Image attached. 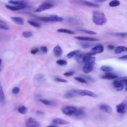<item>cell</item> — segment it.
I'll use <instances>...</instances> for the list:
<instances>
[{"label": "cell", "mask_w": 127, "mask_h": 127, "mask_svg": "<svg viewBox=\"0 0 127 127\" xmlns=\"http://www.w3.org/2000/svg\"><path fill=\"white\" fill-rule=\"evenodd\" d=\"M92 20L95 24L100 26L105 25L107 21V19L104 13L98 11H94L92 13Z\"/></svg>", "instance_id": "6da1fadb"}, {"label": "cell", "mask_w": 127, "mask_h": 127, "mask_svg": "<svg viewBox=\"0 0 127 127\" xmlns=\"http://www.w3.org/2000/svg\"><path fill=\"white\" fill-rule=\"evenodd\" d=\"M73 91L77 94L80 95L81 96H87L91 97L96 98L98 97L97 95L94 93L93 92L86 89H82V90H74Z\"/></svg>", "instance_id": "7a4b0ae2"}, {"label": "cell", "mask_w": 127, "mask_h": 127, "mask_svg": "<svg viewBox=\"0 0 127 127\" xmlns=\"http://www.w3.org/2000/svg\"><path fill=\"white\" fill-rule=\"evenodd\" d=\"M54 6V5L53 3H51L49 2H44L41 3L40 5H39L38 7L34 10V12H42V11L51 9Z\"/></svg>", "instance_id": "3957f363"}, {"label": "cell", "mask_w": 127, "mask_h": 127, "mask_svg": "<svg viewBox=\"0 0 127 127\" xmlns=\"http://www.w3.org/2000/svg\"><path fill=\"white\" fill-rule=\"evenodd\" d=\"M77 108L72 106H67L64 107L62 111L64 114L67 116L73 115L76 112Z\"/></svg>", "instance_id": "277c9868"}, {"label": "cell", "mask_w": 127, "mask_h": 127, "mask_svg": "<svg viewBox=\"0 0 127 127\" xmlns=\"http://www.w3.org/2000/svg\"><path fill=\"white\" fill-rule=\"evenodd\" d=\"M117 112L121 114H125L127 111V100H124L116 106Z\"/></svg>", "instance_id": "5b68a950"}, {"label": "cell", "mask_w": 127, "mask_h": 127, "mask_svg": "<svg viewBox=\"0 0 127 127\" xmlns=\"http://www.w3.org/2000/svg\"><path fill=\"white\" fill-rule=\"evenodd\" d=\"M40 124L34 118H29L26 122L27 127H40Z\"/></svg>", "instance_id": "8992f818"}, {"label": "cell", "mask_w": 127, "mask_h": 127, "mask_svg": "<svg viewBox=\"0 0 127 127\" xmlns=\"http://www.w3.org/2000/svg\"><path fill=\"white\" fill-rule=\"evenodd\" d=\"M104 48L103 45L102 44H98L95 46H94L91 49V52L94 54L95 55L99 53H102L104 51Z\"/></svg>", "instance_id": "52a82bcc"}, {"label": "cell", "mask_w": 127, "mask_h": 127, "mask_svg": "<svg viewBox=\"0 0 127 127\" xmlns=\"http://www.w3.org/2000/svg\"><path fill=\"white\" fill-rule=\"evenodd\" d=\"M66 21L71 24L74 25H80L83 24V22L79 19H76L72 17H68L66 18Z\"/></svg>", "instance_id": "ba28073f"}, {"label": "cell", "mask_w": 127, "mask_h": 127, "mask_svg": "<svg viewBox=\"0 0 127 127\" xmlns=\"http://www.w3.org/2000/svg\"><path fill=\"white\" fill-rule=\"evenodd\" d=\"M27 6V5H12L10 4L5 5V7L9 10L12 11H18L21 9H24Z\"/></svg>", "instance_id": "9c48e42d"}, {"label": "cell", "mask_w": 127, "mask_h": 127, "mask_svg": "<svg viewBox=\"0 0 127 127\" xmlns=\"http://www.w3.org/2000/svg\"><path fill=\"white\" fill-rule=\"evenodd\" d=\"M99 109L100 110H102V111L105 112L109 114H111L112 112V108L110 106L105 104H102L99 105Z\"/></svg>", "instance_id": "30bf717a"}, {"label": "cell", "mask_w": 127, "mask_h": 127, "mask_svg": "<svg viewBox=\"0 0 127 127\" xmlns=\"http://www.w3.org/2000/svg\"><path fill=\"white\" fill-rule=\"evenodd\" d=\"M53 53L56 57H60L63 54V50L59 45H56L53 49Z\"/></svg>", "instance_id": "8fae6325"}, {"label": "cell", "mask_w": 127, "mask_h": 127, "mask_svg": "<svg viewBox=\"0 0 127 127\" xmlns=\"http://www.w3.org/2000/svg\"><path fill=\"white\" fill-rule=\"evenodd\" d=\"M113 84L117 91H122L124 89V85L118 79L113 81Z\"/></svg>", "instance_id": "7c38bea8"}, {"label": "cell", "mask_w": 127, "mask_h": 127, "mask_svg": "<svg viewBox=\"0 0 127 127\" xmlns=\"http://www.w3.org/2000/svg\"><path fill=\"white\" fill-rule=\"evenodd\" d=\"M11 20L15 24L19 25H23L24 24V21L22 18L20 17L12 16L10 17Z\"/></svg>", "instance_id": "4fadbf2b"}, {"label": "cell", "mask_w": 127, "mask_h": 127, "mask_svg": "<svg viewBox=\"0 0 127 127\" xmlns=\"http://www.w3.org/2000/svg\"><path fill=\"white\" fill-rule=\"evenodd\" d=\"M78 2H80L83 5H85L90 7H99L100 5L97 3H94L91 1H87V0H79Z\"/></svg>", "instance_id": "5bb4252c"}, {"label": "cell", "mask_w": 127, "mask_h": 127, "mask_svg": "<svg viewBox=\"0 0 127 127\" xmlns=\"http://www.w3.org/2000/svg\"><path fill=\"white\" fill-rule=\"evenodd\" d=\"M75 39L77 40H81V41H90V42H94L97 41L98 40L97 39L92 38V37H82V36H75L74 37Z\"/></svg>", "instance_id": "9a60e30c"}, {"label": "cell", "mask_w": 127, "mask_h": 127, "mask_svg": "<svg viewBox=\"0 0 127 127\" xmlns=\"http://www.w3.org/2000/svg\"><path fill=\"white\" fill-rule=\"evenodd\" d=\"M93 68V64H85L83 67V71L85 73L90 72Z\"/></svg>", "instance_id": "2e32d148"}, {"label": "cell", "mask_w": 127, "mask_h": 127, "mask_svg": "<svg viewBox=\"0 0 127 127\" xmlns=\"http://www.w3.org/2000/svg\"><path fill=\"white\" fill-rule=\"evenodd\" d=\"M101 77L103 79H116L119 78L118 75L111 73H107L104 75H102Z\"/></svg>", "instance_id": "e0dca14e"}, {"label": "cell", "mask_w": 127, "mask_h": 127, "mask_svg": "<svg viewBox=\"0 0 127 127\" xmlns=\"http://www.w3.org/2000/svg\"><path fill=\"white\" fill-rule=\"evenodd\" d=\"M51 22H62L64 20V18L57 15H51L49 16Z\"/></svg>", "instance_id": "ac0fdd59"}, {"label": "cell", "mask_w": 127, "mask_h": 127, "mask_svg": "<svg viewBox=\"0 0 127 127\" xmlns=\"http://www.w3.org/2000/svg\"><path fill=\"white\" fill-rule=\"evenodd\" d=\"M53 123L57 125H68L69 124V122L60 118H56L54 119L53 120Z\"/></svg>", "instance_id": "d6986e66"}, {"label": "cell", "mask_w": 127, "mask_h": 127, "mask_svg": "<svg viewBox=\"0 0 127 127\" xmlns=\"http://www.w3.org/2000/svg\"><path fill=\"white\" fill-rule=\"evenodd\" d=\"M124 52H127V47L123 46H119L116 47L114 50V53L116 54H121Z\"/></svg>", "instance_id": "ffe728a7"}, {"label": "cell", "mask_w": 127, "mask_h": 127, "mask_svg": "<svg viewBox=\"0 0 127 127\" xmlns=\"http://www.w3.org/2000/svg\"><path fill=\"white\" fill-rule=\"evenodd\" d=\"M8 2L14 5H27L26 1L24 0H9Z\"/></svg>", "instance_id": "44dd1931"}, {"label": "cell", "mask_w": 127, "mask_h": 127, "mask_svg": "<svg viewBox=\"0 0 127 127\" xmlns=\"http://www.w3.org/2000/svg\"><path fill=\"white\" fill-rule=\"evenodd\" d=\"M85 112L83 108H78L77 109L76 112L73 115L76 117L81 118V117H83L85 116Z\"/></svg>", "instance_id": "7402d4cb"}, {"label": "cell", "mask_w": 127, "mask_h": 127, "mask_svg": "<svg viewBox=\"0 0 127 127\" xmlns=\"http://www.w3.org/2000/svg\"><path fill=\"white\" fill-rule=\"evenodd\" d=\"M76 95L77 94L73 91V90H72L68 91L66 93H65L64 95V98L66 99H70L75 97Z\"/></svg>", "instance_id": "603a6c76"}, {"label": "cell", "mask_w": 127, "mask_h": 127, "mask_svg": "<svg viewBox=\"0 0 127 127\" xmlns=\"http://www.w3.org/2000/svg\"><path fill=\"white\" fill-rule=\"evenodd\" d=\"M39 101L43 104L47 106H54L55 105V103L53 101L44 99H40Z\"/></svg>", "instance_id": "cb8c5ba5"}, {"label": "cell", "mask_w": 127, "mask_h": 127, "mask_svg": "<svg viewBox=\"0 0 127 127\" xmlns=\"http://www.w3.org/2000/svg\"><path fill=\"white\" fill-rule=\"evenodd\" d=\"M85 55L83 54H78L76 56L75 59L78 63H83L84 62Z\"/></svg>", "instance_id": "d4e9b609"}, {"label": "cell", "mask_w": 127, "mask_h": 127, "mask_svg": "<svg viewBox=\"0 0 127 127\" xmlns=\"http://www.w3.org/2000/svg\"><path fill=\"white\" fill-rule=\"evenodd\" d=\"M80 50H76L71 51L67 54L66 57L67 58L70 59V58L73 57L74 56L78 55L80 53Z\"/></svg>", "instance_id": "484cf974"}, {"label": "cell", "mask_w": 127, "mask_h": 127, "mask_svg": "<svg viewBox=\"0 0 127 127\" xmlns=\"http://www.w3.org/2000/svg\"><path fill=\"white\" fill-rule=\"evenodd\" d=\"M100 69L104 72H109L112 71L113 70V68L111 66H108V65H102L100 67Z\"/></svg>", "instance_id": "4316f807"}, {"label": "cell", "mask_w": 127, "mask_h": 127, "mask_svg": "<svg viewBox=\"0 0 127 127\" xmlns=\"http://www.w3.org/2000/svg\"><path fill=\"white\" fill-rule=\"evenodd\" d=\"M77 31H80V32H82L83 33H86L87 34H89V35H96L97 33L95 31H92V30H87V29H82V28H80V29H77Z\"/></svg>", "instance_id": "83f0119b"}, {"label": "cell", "mask_w": 127, "mask_h": 127, "mask_svg": "<svg viewBox=\"0 0 127 127\" xmlns=\"http://www.w3.org/2000/svg\"><path fill=\"white\" fill-rule=\"evenodd\" d=\"M57 32L59 33H66V34H74L75 32H73V31L66 29H64V28H60L57 30Z\"/></svg>", "instance_id": "f1b7e54d"}, {"label": "cell", "mask_w": 127, "mask_h": 127, "mask_svg": "<svg viewBox=\"0 0 127 127\" xmlns=\"http://www.w3.org/2000/svg\"><path fill=\"white\" fill-rule=\"evenodd\" d=\"M17 111L20 114H26L27 113L28 109L25 106H21L18 108Z\"/></svg>", "instance_id": "f546056e"}, {"label": "cell", "mask_w": 127, "mask_h": 127, "mask_svg": "<svg viewBox=\"0 0 127 127\" xmlns=\"http://www.w3.org/2000/svg\"><path fill=\"white\" fill-rule=\"evenodd\" d=\"M120 1L118 0H112L109 3V5L110 7H116L120 5Z\"/></svg>", "instance_id": "4dcf8cb0"}, {"label": "cell", "mask_w": 127, "mask_h": 127, "mask_svg": "<svg viewBox=\"0 0 127 127\" xmlns=\"http://www.w3.org/2000/svg\"><path fill=\"white\" fill-rule=\"evenodd\" d=\"M109 34L111 35H114L118 37H125L127 36V32H122V33H109Z\"/></svg>", "instance_id": "1f68e13d"}, {"label": "cell", "mask_w": 127, "mask_h": 127, "mask_svg": "<svg viewBox=\"0 0 127 127\" xmlns=\"http://www.w3.org/2000/svg\"><path fill=\"white\" fill-rule=\"evenodd\" d=\"M0 29L4 30H7L9 29V27L6 25V23L1 20H0Z\"/></svg>", "instance_id": "d6a6232c"}, {"label": "cell", "mask_w": 127, "mask_h": 127, "mask_svg": "<svg viewBox=\"0 0 127 127\" xmlns=\"http://www.w3.org/2000/svg\"><path fill=\"white\" fill-rule=\"evenodd\" d=\"M27 22L31 26L34 27H36V28H39L41 27V25L40 24H39L37 22H36L34 21L31 20H28L27 21Z\"/></svg>", "instance_id": "836d02e7"}, {"label": "cell", "mask_w": 127, "mask_h": 127, "mask_svg": "<svg viewBox=\"0 0 127 127\" xmlns=\"http://www.w3.org/2000/svg\"><path fill=\"white\" fill-rule=\"evenodd\" d=\"M56 63L61 66H64L67 64V61L64 60H59L56 61Z\"/></svg>", "instance_id": "e575fe53"}, {"label": "cell", "mask_w": 127, "mask_h": 127, "mask_svg": "<svg viewBox=\"0 0 127 127\" xmlns=\"http://www.w3.org/2000/svg\"><path fill=\"white\" fill-rule=\"evenodd\" d=\"M22 34L23 35V36L25 38H30L31 37H32V34L30 31H25L22 32Z\"/></svg>", "instance_id": "d590c367"}, {"label": "cell", "mask_w": 127, "mask_h": 127, "mask_svg": "<svg viewBox=\"0 0 127 127\" xmlns=\"http://www.w3.org/2000/svg\"><path fill=\"white\" fill-rule=\"evenodd\" d=\"M5 99V96L1 86L0 85V101L2 102Z\"/></svg>", "instance_id": "8d00e7d4"}, {"label": "cell", "mask_w": 127, "mask_h": 127, "mask_svg": "<svg viewBox=\"0 0 127 127\" xmlns=\"http://www.w3.org/2000/svg\"><path fill=\"white\" fill-rule=\"evenodd\" d=\"M74 79L80 83H86L87 84V82L86 81V80L84 79V78H83L82 77H77V76H75L74 77Z\"/></svg>", "instance_id": "74e56055"}, {"label": "cell", "mask_w": 127, "mask_h": 127, "mask_svg": "<svg viewBox=\"0 0 127 127\" xmlns=\"http://www.w3.org/2000/svg\"><path fill=\"white\" fill-rule=\"evenodd\" d=\"M38 18L44 22H51L49 16H40L38 17Z\"/></svg>", "instance_id": "f35d334b"}, {"label": "cell", "mask_w": 127, "mask_h": 127, "mask_svg": "<svg viewBox=\"0 0 127 127\" xmlns=\"http://www.w3.org/2000/svg\"><path fill=\"white\" fill-rule=\"evenodd\" d=\"M118 79L124 85V84L127 85V76L122 77L121 78H118Z\"/></svg>", "instance_id": "ab89813d"}, {"label": "cell", "mask_w": 127, "mask_h": 127, "mask_svg": "<svg viewBox=\"0 0 127 127\" xmlns=\"http://www.w3.org/2000/svg\"><path fill=\"white\" fill-rule=\"evenodd\" d=\"M20 91V88L18 87H14L12 89V93L14 94H18Z\"/></svg>", "instance_id": "60d3db41"}, {"label": "cell", "mask_w": 127, "mask_h": 127, "mask_svg": "<svg viewBox=\"0 0 127 127\" xmlns=\"http://www.w3.org/2000/svg\"><path fill=\"white\" fill-rule=\"evenodd\" d=\"M75 72L73 71H67L64 73V75L66 76H72L74 74Z\"/></svg>", "instance_id": "b9f144b4"}, {"label": "cell", "mask_w": 127, "mask_h": 127, "mask_svg": "<svg viewBox=\"0 0 127 127\" xmlns=\"http://www.w3.org/2000/svg\"><path fill=\"white\" fill-rule=\"evenodd\" d=\"M55 80L58 82H63V83H66L67 82V81L65 79H62L59 77H56L55 78Z\"/></svg>", "instance_id": "7bdbcfd3"}, {"label": "cell", "mask_w": 127, "mask_h": 127, "mask_svg": "<svg viewBox=\"0 0 127 127\" xmlns=\"http://www.w3.org/2000/svg\"><path fill=\"white\" fill-rule=\"evenodd\" d=\"M39 51V49L37 48H34L33 49H32L31 51H30V53L31 54H33V55H35L36 54V53H37Z\"/></svg>", "instance_id": "ee69618b"}, {"label": "cell", "mask_w": 127, "mask_h": 127, "mask_svg": "<svg viewBox=\"0 0 127 127\" xmlns=\"http://www.w3.org/2000/svg\"><path fill=\"white\" fill-rule=\"evenodd\" d=\"M40 50L45 53H47L48 52V49L46 46H41L40 47Z\"/></svg>", "instance_id": "f6af8a7d"}, {"label": "cell", "mask_w": 127, "mask_h": 127, "mask_svg": "<svg viewBox=\"0 0 127 127\" xmlns=\"http://www.w3.org/2000/svg\"><path fill=\"white\" fill-rule=\"evenodd\" d=\"M81 46L84 48H89L91 45H90V44H88V43H86V44H84V43H82L81 44Z\"/></svg>", "instance_id": "bcb514c9"}, {"label": "cell", "mask_w": 127, "mask_h": 127, "mask_svg": "<svg viewBox=\"0 0 127 127\" xmlns=\"http://www.w3.org/2000/svg\"><path fill=\"white\" fill-rule=\"evenodd\" d=\"M119 59H121V60H127V55H124L122 57H120L119 58Z\"/></svg>", "instance_id": "7dc6e473"}, {"label": "cell", "mask_w": 127, "mask_h": 127, "mask_svg": "<svg viewBox=\"0 0 127 127\" xmlns=\"http://www.w3.org/2000/svg\"><path fill=\"white\" fill-rule=\"evenodd\" d=\"M108 48L110 50H113L115 48V47L112 45H109L108 46Z\"/></svg>", "instance_id": "c3c4849f"}, {"label": "cell", "mask_w": 127, "mask_h": 127, "mask_svg": "<svg viewBox=\"0 0 127 127\" xmlns=\"http://www.w3.org/2000/svg\"><path fill=\"white\" fill-rule=\"evenodd\" d=\"M38 77H37V79H39V80H41V79H44V76L42 75H38L37 76Z\"/></svg>", "instance_id": "681fc988"}, {"label": "cell", "mask_w": 127, "mask_h": 127, "mask_svg": "<svg viewBox=\"0 0 127 127\" xmlns=\"http://www.w3.org/2000/svg\"><path fill=\"white\" fill-rule=\"evenodd\" d=\"M95 2H103L104 1V0H94L93 1Z\"/></svg>", "instance_id": "f907efd6"}, {"label": "cell", "mask_w": 127, "mask_h": 127, "mask_svg": "<svg viewBox=\"0 0 127 127\" xmlns=\"http://www.w3.org/2000/svg\"><path fill=\"white\" fill-rule=\"evenodd\" d=\"M37 114H43V113L42 112L39 111L37 112Z\"/></svg>", "instance_id": "816d5d0a"}, {"label": "cell", "mask_w": 127, "mask_h": 127, "mask_svg": "<svg viewBox=\"0 0 127 127\" xmlns=\"http://www.w3.org/2000/svg\"><path fill=\"white\" fill-rule=\"evenodd\" d=\"M48 127H57V126H56L55 125H50V126H49Z\"/></svg>", "instance_id": "f5cc1de1"}, {"label": "cell", "mask_w": 127, "mask_h": 127, "mask_svg": "<svg viewBox=\"0 0 127 127\" xmlns=\"http://www.w3.org/2000/svg\"><path fill=\"white\" fill-rule=\"evenodd\" d=\"M1 63H2V61H1V58H0V64H1Z\"/></svg>", "instance_id": "db71d44e"}, {"label": "cell", "mask_w": 127, "mask_h": 127, "mask_svg": "<svg viewBox=\"0 0 127 127\" xmlns=\"http://www.w3.org/2000/svg\"><path fill=\"white\" fill-rule=\"evenodd\" d=\"M126 90H127V87H126Z\"/></svg>", "instance_id": "11a10c76"}, {"label": "cell", "mask_w": 127, "mask_h": 127, "mask_svg": "<svg viewBox=\"0 0 127 127\" xmlns=\"http://www.w3.org/2000/svg\"></svg>", "instance_id": "9f6ffc18"}, {"label": "cell", "mask_w": 127, "mask_h": 127, "mask_svg": "<svg viewBox=\"0 0 127 127\" xmlns=\"http://www.w3.org/2000/svg\"></svg>", "instance_id": "6f0895ef"}]
</instances>
